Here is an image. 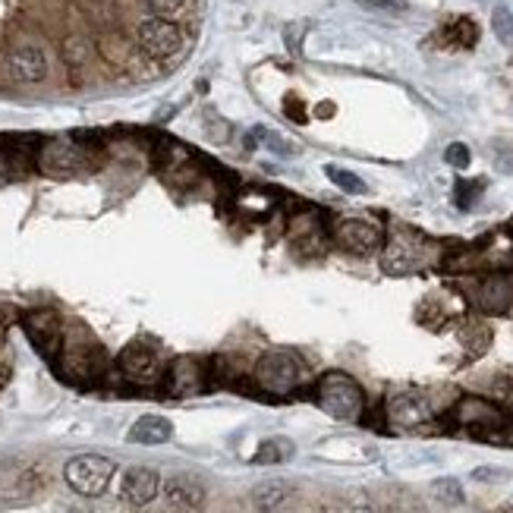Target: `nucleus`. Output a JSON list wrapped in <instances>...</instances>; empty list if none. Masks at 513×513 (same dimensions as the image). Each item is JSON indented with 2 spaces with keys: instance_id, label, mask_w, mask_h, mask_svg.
<instances>
[{
  "instance_id": "nucleus-1",
  "label": "nucleus",
  "mask_w": 513,
  "mask_h": 513,
  "mask_svg": "<svg viewBox=\"0 0 513 513\" xmlns=\"http://www.w3.org/2000/svg\"><path fill=\"white\" fill-rule=\"evenodd\" d=\"M318 404L328 416L344 419V423H353V419L363 416V387L344 372H328L325 378L318 381Z\"/></svg>"
},
{
  "instance_id": "nucleus-2",
  "label": "nucleus",
  "mask_w": 513,
  "mask_h": 513,
  "mask_svg": "<svg viewBox=\"0 0 513 513\" xmlns=\"http://www.w3.org/2000/svg\"><path fill=\"white\" fill-rule=\"evenodd\" d=\"M114 472H117L114 460L98 457V453H82V457L70 460L67 470H63V479H67V485L76 491V495L98 498L108 491Z\"/></svg>"
},
{
  "instance_id": "nucleus-3",
  "label": "nucleus",
  "mask_w": 513,
  "mask_h": 513,
  "mask_svg": "<svg viewBox=\"0 0 513 513\" xmlns=\"http://www.w3.org/2000/svg\"><path fill=\"white\" fill-rule=\"evenodd\" d=\"M302 381V366L293 353H284V350H274V353H265V356L255 363V385L268 394H290L296 385Z\"/></svg>"
},
{
  "instance_id": "nucleus-4",
  "label": "nucleus",
  "mask_w": 513,
  "mask_h": 513,
  "mask_svg": "<svg viewBox=\"0 0 513 513\" xmlns=\"http://www.w3.org/2000/svg\"><path fill=\"white\" fill-rule=\"evenodd\" d=\"M136 38H139V48L155 61H170L183 51V29L167 16L146 19L136 29Z\"/></svg>"
},
{
  "instance_id": "nucleus-5",
  "label": "nucleus",
  "mask_w": 513,
  "mask_h": 513,
  "mask_svg": "<svg viewBox=\"0 0 513 513\" xmlns=\"http://www.w3.org/2000/svg\"><path fill=\"white\" fill-rule=\"evenodd\" d=\"M460 423L479 438L508 441V444H513L510 423L501 416V410H495V406L485 404V400H463V406H460Z\"/></svg>"
},
{
  "instance_id": "nucleus-6",
  "label": "nucleus",
  "mask_w": 513,
  "mask_h": 513,
  "mask_svg": "<svg viewBox=\"0 0 513 513\" xmlns=\"http://www.w3.org/2000/svg\"><path fill=\"white\" fill-rule=\"evenodd\" d=\"M23 328L29 334V340L35 344V350L48 359H57V353L63 350V325L61 315L51 309H35L23 318Z\"/></svg>"
},
{
  "instance_id": "nucleus-7",
  "label": "nucleus",
  "mask_w": 513,
  "mask_h": 513,
  "mask_svg": "<svg viewBox=\"0 0 513 513\" xmlns=\"http://www.w3.org/2000/svg\"><path fill=\"white\" fill-rule=\"evenodd\" d=\"M6 73L23 85H35L48 76V54L38 44H19L6 57Z\"/></svg>"
},
{
  "instance_id": "nucleus-8",
  "label": "nucleus",
  "mask_w": 513,
  "mask_h": 513,
  "mask_svg": "<svg viewBox=\"0 0 513 513\" xmlns=\"http://www.w3.org/2000/svg\"><path fill=\"white\" fill-rule=\"evenodd\" d=\"M120 372L127 375L129 381H136V385H151V381H157V375H161V359H157L155 347L142 344V340L129 344L127 350L120 353Z\"/></svg>"
},
{
  "instance_id": "nucleus-9",
  "label": "nucleus",
  "mask_w": 513,
  "mask_h": 513,
  "mask_svg": "<svg viewBox=\"0 0 513 513\" xmlns=\"http://www.w3.org/2000/svg\"><path fill=\"white\" fill-rule=\"evenodd\" d=\"M387 416H391L394 425H404V429H413V425H423L432 419V404L425 394L419 391H400L387 400Z\"/></svg>"
},
{
  "instance_id": "nucleus-10",
  "label": "nucleus",
  "mask_w": 513,
  "mask_h": 513,
  "mask_svg": "<svg viewBox=\"0 0 513 513\" xmlns=\"http://www.w3.org/2000/svg\"><path fill=\"white\" fill-rule=\"evenodd\" d=\"M120 495L123 501L133 504V508H146V504H151L161 495V476H157L155 470H148V466H133V470H127V476H123Z\"/></svg>"
},
{
  "instance_id": "nucleus-11",
  "label": "nucleus",
  "mask_w": 513,
  "mask_h": 513,
  "mask_svg": "<svg viewBox=\"0 0 513 513\" xmlns=\"http://www.w3.org/2000/svg\"><path fill=\"white\" fill-rule=\"evenodd\" d=\"M161 498H164V508H167L170 513H186V510L199 508V504L205 501V491H202V485L195 482V479L174 476V479L164 482Z\"/></svg>"
},
{
  "instance_id": "nucleus-12",
  "label": "nucleus",
  "mask_w": 513,
  "mask_h": 513,
  "mask_svg": "<svg viewBox=\"0 0 513 513\" xmlns=\"http://www.w3.org/2000/svg\"><path fill=\"white\" fill-rule=\"evenodd\" d=\"M38 164H42L44 174L67 176V174H73L76 167H82V155H79V148L73 142H48V146L42 148Z\"/></svg>"
},
{
  "instance_id": "nucleus-13",
  "label": "nucleus",
  "mask_w": 513,
  "mask_h": 513,
  "mask_svg": "<svg viewBox=\"0 0 513 513\" xmlns=\"http://www.w3.org/2000/svg\"><path fill=\"white\" fill-rule=\"evenodd\" d=\"M337 240L344 242L347 249H353V252H372V249H378L381 233L375 223L350 218L337 223Z\"/></svg>"
},
{
  "instance_id": "nucleus-14",
  "label": "nucleus",
  "mask_w": 513,
  "mask_h": 513,
  "mask_svg": "<svg viewBox=\"0 0 513 513\" xmlns=\"http://www.w3.org/2000/svg\"><path fill=\"white\" fill-rule=\"evenodd\" d=\"M293 489L287 482H280V479H268V482L255 485L252 489V508L259 513H274L278 508H284L287 501H290Z\"/></svg>"
},
{
  "instance_id": "nucleus-15",
  "label": "nucleus",
  "mask_w": 513,
  "mask_h": 513,
  "mask_svg": "<svg viewBox=\"0 0 513 513\" xmlns=\"http://www.w3.org/2000/svg\"><path fill=\"white\" fill-rule=\"evenodd\" d=\"M174 435V425H170V419L164 416H142L133 423V429H129V441L133 444H164V441H170Z\"/></svg>"
},
{
  "instance_id": "nucleus-16",
  "label": "nucleus",
  "mask_w": 513,
  "mask_h": 513,
  "mask_svg": "<svg viewBox=\"0 0 513 513\" xmlns=\"http://www.w3.org/2000/svg\"><path fill=\"white\" fill-rule=\"evenodd\" d=\"M293 441L290 438H268L265 444L259 447V453H255V463H287V460L293 457Z\"/></svg>"
},
{
  "instance_id": "nucleus-17",
  "label": "nucleus",
  "mask_w": 513,
  "mask_h": 513,
  "mask_svg": "<svg viewBox=\"0 0 513 513\" xmlns=\"http://www.w3.org/2000/svg\"><path fill=\"white\" fill-rule=\"evenodd\" d=\"M195 387V363L193 359H176L174 366H170V394H189Z\"/></svg>"
},
{
  "instance_id": "nucleus-18",
  "label": "nucleus",
  "mask_w": 513,
  "mask_h": 513,
  "mask_svg": "<svg viewBox=\"0 0 513 513\" xmlns=\"http://www.w3.org/2000/svg\"><path fill=\"white\" fill-rule=\"evenodd\" d=\"M432 495L441 504H447V508H457V504H463V485L457 479H435L432 482Z\"/></svg>"
},
{
  "instance_id": "nucleus-19",
  "label": "nucleus",
  "mask_w": 513,
  "mask_h": 513,
  "mask_svg": "<svg viewBox=\"0 0 513 513\" xmlns=\"http://www.w3.org/2000/svg\"><path fill=\"white\" fill-rule=\"evenodd\" d=\"M491 29H495L498 42L510 48L513 44V13H510V6H504V4L495 6V13H491Z\"/></svg>"
},
{
  "instance_id": "nucleus-20",
  "label": "nucleus",
  "mask_w": 513,
  "mask_h": 513,
  "mask_svg": "<svg viewBox=\"0 0 513 513\" xmlns=\"http://www.w3.org/2000/svg\"><path fill=\"white\" fill-rule=\"evenodd\" d=\"M325 174H328V180L334 183V186H340L344 193H353V195H363L366 193V183L359 180L356 174H350V170H344V167H325Z\"/></svg>"
},
{
  "instance_id": "nucleus-21",
  "label": "nucleus",
  "mask_w": 513,
  "mask_h": 513,
  "mask_svg": "<svg viewBox=\"0 0 513 513\" xmlns=\"http://www.w3.org/2000/svg\"><path fill=\"white\" fill-rule=\"evenodd\" d=\"M325 513H378L366 498H337L325 508Z\"/></svg>"
},
{
  "instance_id": "nucleus-22",
  "label": "nucleus",
  "mask_w": 513,
  "mask_h": 513,
  "mask_svg": "<svg viewBox=\"0 0 513 513\" xmlns=\"http://www.w3.org/2000/svg\"><path fill=\"white\" fill-rule=\"evenodd\" d=\"M491 397L501 400L504 406H513V375H498L491 381Z\"/></svg>"
},
{
  "instance_id": "nucleus-23",
  "label": "nucleus",
  "mask_w": 513,
  "mask_h": 513,
  "mask_svg": "<svg viewBox=\"0 0 513 513\" xmlns=\"http://www.w3.org/2000/svg\"><path fill=\"white\" fill-rule=\"evenodd\" d=\"M363 10H372V13H406V0H356Z\"/></svg>"
},
{
  "instance_id": "nucleus-24",
  "label": "nucleus",
  "mask_w": 513,
  "mask_h": 513,
  "mask_svg": "<svg viewBox=\"0 0 513 513\" xmlns=\"http://www.w3.org/2000/svg\"><path fill=\"white\" fill-rule=\"evenodd\" d=\"M472 479H476V482H508L510 472L501 470V466H479V470L472 472Z\"/></svg>"
},
{
  "instance_id": "nucleus-25",
  "label": "nucleus",
  "mask_w": 513,
  "mask_h": 513,
  "mask_svg": "<svg viewBox=\"0 0 513 513\" xmlns=\"http://www.w3.org/2000/svg\"><path fill=\"white\" fill-rule=\"evenodd\" d=\"M444 157H447V164H453V167H470V148L463 146V142H453L451 148L444 151Z\"/></svg>"
},
{
  "instance_id": "nucleus-26",
  "label": "nucleus",
  "mask_w": 513,
  "mask_h": 513,
  "mask_svg": "<svg viewBox=\"0 0 513 513\" xmlns=\"http://www.w3.org/2000/svg\"><path fill=\"white\" fill-rule=\"evenodd\" d=\"M151 6V13H157V16H174V13H180L183 6H186V0H146Z\"/></svg>"
},
{
  "instance_id": "nucleus-27",
  "label": "nucleus",
  "mask_w": 513,
  "mask_h": 513,
  "mask_svg": "<svg viewBox=\"0 0 513 513\" xmlns=\"http://www.w3.org/2000/svg\"><path fill=\"white\" fill-rule=\"evenodd\" d=\"M318 114H321V117H325V120H328V117H331V114H334V104H331V101L318 104Z\"/></svg>"
},
{
  "instance_id": "nucleus-28",
  "label": "nucleus",
  "mask_w": 513,
  "mask_h": 513,
  "mask_svg": "<svg viewBox=\"0 0 513 513\" xmlns=\"http://www.w3.org/2000/svg\"><path fill=\"white\" fill-rule=\"evenodd\" d=\"M498 513H513V508H501V510H498Z\"/></svg>"
}]
</instances>
